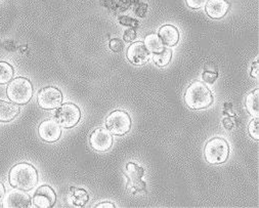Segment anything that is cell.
<instances>
[{
	"label": "cell",
	"instance_id": "1",
	"mask_svg": "<svg viewBox=\"0 0 259 208\" xmlns=\"http://www.w3.org/2000/svg\"><path fill=\"white\" fill-rule=\"evenodd\" d=\"M38 181L35 168L28 163L15 165L10 173V184L20 190L29 191L33 189Z\"/></svg>",
	"mask_w": 259,
	"mask_h": 208
},
{
	"label": "cell",
	"instance_id": "2",
	"mask_svg": "<svg viewBox=\"0 0 259 208\" xmlns=\"http://www.w3.org/2000/svg\"><path fill=\"white\" fill-rule=\"evenodd\" d=\"M185 102L187 106L194 110L208 108L213 102V96L205 83L195 81L191 83L185 94Z\"/></svg>",
	"mask_w": 259,
	"mask_h": 208
},
{
	"label": "cell",
	"instance_id": "3",
	"mask_svg": "<svg viewBox=\"0 0 259 208\" xmlns=\"http://www.w3.org/2000/svg\"><path fill=\"white\" fill-rule=\"evenodd\" d=\"M7 94L9 99L17 105L27 104L33 96L32 83L23 77H19L11 81L8 87Z\"/></svg>",
	"mask_w": 259,
	"mask_h": 208
},
{
	"label": "cell",
	"instance_id": "4",
	"mask_svg": "<svg viewBox=\"0 0 259 208\" xmlns=\"http://www.w3.org/2000/svg\"><path fill=\"white\" fill-rule=\"evenodd\" d=\"M204 155L206 161L210 164L225 163L230 155L229 144L221 138L211 139L205 145Z\"/></svg>",
	"mask_w": 259,
	"mask_h": 208
},
{
	"label": "cell",
	"instance_id": "5",
	"mask_svg": "<svg viewBox=\"0 0 259 208\" xmlns=\"http://www.w3.org/2000/svg\"><path fill=\"white\" fill-rule=\"evenodd\" d=\"M108 131L114 136H124L132 129V118L126 112L116 110L106 119Z\"/></svg>",
	"mask_w": 259,
	"mask_h": 208
},
{
	"label": "cell",
	"instance_id": "6",
	"mask_svg": "<svg viewBox=\"0 0 259 208\" xmlns=\"http://www.w3.org/2000/svg\"><path fill=\"white\" fill-rule=\"evenodd\" d=\"M81 118L79 108L74 104H64L57 112V120L60 126L65 129L74 128Z\"/></svg>",
	"mask_w": 259,
	"mask_h": 208
},
{
	"label": "cell",
	"instance_id": "7",
	"mask_svg": "<svg viewBox=\"0 0 259 208\" xmlns=\"http://www.w3.org/2000/svg\"><path fill=\"white\" fill-rule=\"evenodd\" d=\"M63 96L60 90L56 88L42 89L37 95L38 105L45 110H54L61 106Z\"/></svg>",
	"mask_w": 259,
	"mask_h": 208
},
{
	"label": "cell",
	"instance_id": "8",
	"mask_svg": "<svg viewBox=\"0 0 259 208\" xmlns=\"http://www.w3.org/2000/svg\"><path fill=\"white\" fill-rule=\"evenodd\" d=\"M39 137L48 143L57 142L62 135L61 127L57 120L50 119L43 121L38 129Z\"/></svg>",
	"mask_w": 259,
	"mask_h": 208
},
{
	"label": "cell",
	"instance_id": "9",
	"mask_svg": "<svg viewBox=\"0 0 259 208\" xmlns=\"http://www.w3.org/2000/svg\"><path fill=\"white\" fill-rule=\"evenodd\" d=\"M113 145L112 134L105 129L96 130L91 136V146L99 152H106Z\"/></svg>",
	"mask_w": 259,
	"mask_h": 208
},
{
	"label": "cell",
	"instance_id": "10",
	"mask_svg": "<svg viewBox=\"0 0 259 208\" xmlns=\"http://www.w3.org/2000/svg\"><path fill=\"white\" fill-rule=\"evenodd\" d=\"M57 195L50 186H42L37 189L33 197V203L39 208H50L56 203Z\"/></svg>",
	"mask_w": 259,
	"mask_h": 208
},
{
	"label": "cell",
	"instance_id": "11",
	"mask_svg": "<svg viewBox=\"0 0 259 208\" xmlns=\"http://www.w3.org/2000/svg\"><path fill=\"white\" fill-rule=\"evenodd\" d=\"M3 205L6 208H26L30 205V197L24 190H13L4 197Z\"/></svg>",
	"mask_w": 259,
	"mask_h": 208
},
{
	"label": "cell",
	"instance_id": "12",
	"mask_svg": "<svg viewBox=\"0 0 259 208\" xmlns=\"http://www.w3.org/2000/svg\"><path fill=\"white\" fill-rule=\"evenodd\" d=\"M127 59L134 65H144L146 64L150 59V53L146 49L144 43H134L127 50Z\"/></svg>",
	"mask_w": 259,
	"mask_h": 208
},
{
	"label": "cell",
	"instance_id": "13",
	"mask_svg": "<svg viewBox=\"0 0 259 208\" xmlns=\"http://www.w3.org/2000/svg\"><path fill=\"white\" fill-rule=\"evenodd\" d=\"M206 14L214 20L224 18L229 10L230 4L227 0H208L206 4Z\"/></svg>",
	"mask_w": 259,
	"mask_h": 208
},
{
	"label": "cell",
	"instance_id": "14",
	"mask_svg": "<svg viewBox=\"0 0 259 208\" xmlns=\"http://www.w3.org/2000/svg\"><path fill=\"white\" fill-rule=\"evenodd\" d=\"M126 171V176L128 177L133 188H135L138 191L146 189V185L142 181V177L144 176V170L142 168H140V166H138L135 163H128Z\"/></svg>",
	"mask_w": 259,
	"mask_h": 208
},
{
	"label": "cell",
	"instance_id": "15",
	"mask_svg": "<svg viewBox=\"0 0 259 208\" xmlns=\"http://www.w3.org/2000/svg\"><path fill=\"white\" fill-rule=\"evenodd\" d=\"M159 37L167 47H175L180 40V33L175 26L164 25L159 30Z\"/></svg>",
	"mask_w": 259,
	"mask_h": 208
},
{
	"label": "cell",
	"instance_id": "16",
	"mask_svg": "<svg viewBox=\"0 0 259 208\" xmlns=\"http://www.w3.org/2000/svg\"><path fill=\"white\" fill-rule=\"evenodd\" d=\"M19 113L20 108L17 104L0 100V121L9 122L16 118Z\"/></svg>",
	"mask_w": 259,
	"mask_h": 208
},
{
	"label": "cell",
	"instance_id": "17",
	"mask_svg": "<svg viewBox=\"0 0 259 208\" xmlns=\"http://www.w3.org/2000/svg\"><path fill=\"white\" fill-rule=\"evenodd\" d=\"M144 45L149 53L152 54H158L164 50V44L157 34H149L148 36H146Z\"/></svg>",
	"mask_w": 259,
	"mask_h": 208
},
{
	"label": "cell",
	"instance_id": "18",
	"mask_svg": "<svg viewBox=\"0 0 259 208\" xmlns=\"http://www.w3.org/2000/svg\"><path fill=\"white\" fill-rule=\"evenodd\" d=\"M246 109L248 113L258 118L259 115V90H255L246 97Z\"/></svg>",
	"mask_w": 259,
	"mask_h": 208
},
{
	"label": "cell",
	"instance_id": "19",
	"mask_svg": "<svg viewBox=\"0 0 259 208\" xmlns=\"http://www.w3.org/2000/svg\"><path fill=\"white\" fill-rule=\"evenodd\" d=\"M172 58V51L169 48H164V50L161 53L153 54V60L155 64L159 67H165L167 66Z\"/></svg>",
	"mask_w": 259,
	"mask_h": 208
},
{
	"label": "cell",
	"instance_id": "20",
	"mask_svg": "<svg viewBox=\"0 0 259 208\" xmlns=\"http://www.w3.org/2000/svg\"><path fill=\"white\" fill-rule=\"evenodd\" d=\"M14 76V70L13 67L6 63L0 62V85H6L9 83Z\"/></svg>",
	"mask_w": 259,
	"mask_h": 208
},
{
	"label": "cell",
	"instance_id": "21",
	"mask_svg": "<svg viewBox=\"0 0 259 208\" xmlns=\"http://www.w3.org/2000/svg\"><path fill=\"white\" fill-rule=\"evenodd\" d=\"M248 132L249 135L252 139H254L255 141L259 140V131H258V118L253 119L248 127Z\"/></svg>",
	"mask_w": 259,
	"mask_h": 208
},
{
	"label": "cell",
	"instance_id": "22",
	"mask_svg": "<svg viewBox=\"0 0 259 208\" xmlns=\"http://www.w3.org/2000/svg\"><path fill=\"white\" fill-rule=\"evenodd\" d=\"M110 49L115 53L122 52L124 49V43L121 39H112L110 41Z\"/></svg>",
	"mask_w": 259,
	"mask_h": 208
},
{
	"label": "cell",
	"instance_id": "23",
	"mask_svg": "<svg viewBox=\"0 0 259 208\" xmlns=\"http://www.w3.org/2000/svg\"><path fill=\"white\" fill-rule=\"evenodd\" d=\"M186 2H187V5L189 8H191L193 10H198V9L205 7L208 0H186Z\"/></svg>",
	"mask_w": 259,
	"mask_h": 208
},
{
	"label": "cell",
	"instance_id": "24",
	"mask_svg": "<svg viewBox=\"0 0 259 208\" xmlns=\"http://www.w3.org/2000/svg\"><path fill=\"white\" fill-rule=\"evenodd\" d=\"M137 37L136 31L134 29H129L127 31H125L124 33V41L125 43H132Z\"/></svg>",
	"mask_w": 259,
	"mask_h": 208
},
{
	"label": "cell",
	"instance_id": "25",
	"mask_svg": "<svg viewBox=\"0 0 259 208\" xmlns=\"http://www.w3.org/2000/svg\"><path fill=\"white\" fill-rule=\"evenodd\" d=\"M218 78V74L217 73H212V72H205L203 74V79L205 82L207 83H213Z\"/></svg>",
	"mask_w": 259,
	"mask_h": 208
},
{
	"label": "cell",
	"instance_id": "26",
	"mask_svg": "<svg viewBox=\"0 0 259 208\" xmlns=\"http://www.w3.org/2000/svg\"><path fill=\"white\" fill-rule=\"evenodd\" d=\"M120 23H122L123 25H126V26H135V27L138 25L137 21L131 20V18H128V17L120 18Z\"/></svg>",
	"mask_w": 259,
	"mask_h": 208
},
{
	"label": "cell",
	"instance_id": "27",
	"mask_svg": "<svg viewBox=\"0 0 259 208\" xmlns=\"http://www.w3.org/2000/svg\"><path fill=\"white\" fill-rule=\"evenodd\" d=\"M251 76L255 77V78H258V62L257 61L255 62V64H253V69H252V72H251Z\"/></svg>",
	"mask_w": 259,
	"mask_h": 208
},
{
	"label": "cell",
	"instance_id": "28",
	"mask_svg": "<svg viewBox=\"0 0 259 208\" xmlns=\"http://www.w3.org/2000/svg\"><path fill=\"white\" fill-rule=\"evenodd\" d=\"M96 207H98V208H103V207L114 208V207H115V205H114V204H112V203H100V204H98Z\"/></svg>",
	"mask_w": 259,
	"mask_h": 208
},
{
	"label": "cell",
	"instance_id": "29",
	"mask_svg": "<svg viewBox=\"0 0 259 208\" xmlns=\"http://www.w3.org/2000/svg\"><path fill=\"white\" fill-rule=\"evenodd\" d=\"M5 194H6V191H5V187L4 185L0 183V202H2L4 200V197H5Z\"/></svg>",
	"mask_w": 259,
	"mask_h": 208
}]
</instances>
